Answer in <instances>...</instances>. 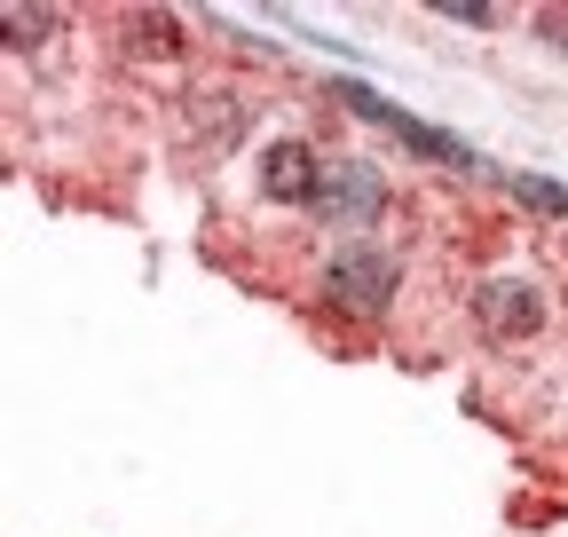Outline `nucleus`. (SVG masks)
<instances>
[{"mask_svg":"<svg viewBox=\"0 0 568 537\" xmlns=\"http://www.w3.org/2000/svg\"><path fill=\"white\" fill-rule=\"evenodd\" d=\"M395 285H403V268H395V253H379V245H347V253L324 268V301L347 308V316H387V308H395Z\"/></svg>","mask_w":568,"mask_h":537,"instance_id":"1","label":"nucleus"},{"mask_svg":"<svg viewBox=\"0 0 568 537\" xmlns=\"http://www.w3.org/2000/svg\"><path fill=\"white\" fill-rule=\"evenodd\" d=\"M316 214H324V222H339V230H372V222L387 214V174H379V166H364V159L324 166Z\"/></svg>","mask_w":568,"mask_h":537,"instance_id":"2","label":"nucleus"},{"mask_svg":"<svg viewBox=\"0 0 568 537\" xmlns=\"http://www.w3.org/2000/svg\"><path fill=\"white\" fill-rule=\"evenodd\" d=\"M474 324H481V341H529L545 324V293L529 277H481L474 285Z\"/></svg>","mask_w":568,"mask_h":537,"instance_id":"3","label":"nucleus"},{"mask_svg":"<svg viewBox=\"0 0 568 537\" xmlns=\"http://www.w3.org/2000/svg\"><path fill=\"white\" fill-rule=\"evenodd\" d=\"M316 190H324V159L308 143H268L261 151V197H276V206H316Z\"/></svg>","mask_w":568,"mask_h":537,"instance_id":"4","label":"nucleus"},{"mask_svg":"<svg viewBox=\"0 0 568 537\" xmlns=\"http://www.w3.org/2000/svg\"><path fill=\"white\" fill-rule=\"evenodd\" d=\"M387 134H403V143L418 151V159H443V166H481L466 143H458V134H443V126H426V119H410L403 103H387V119H379Z\"/></svg>","mask_w":568,"mask_h":537,"instance_id":"5","label":"nucleus"},{"mask_svg":"<svg viewBox=\"0 0 568 537\" xmlns=\"http://www.w3.org/2000/svg\"><path fill=\"white\" fill-rule=\"evenodd\" d=\"M506 190L521 197L529 214H552V222L568 214V190H560V182H545V174H521V166H514V174H506Z\"/></svg>","mask_w":568,"mask_h":537,"instance_id":"6","label":"nucleus"},{"mask_svg":"<svg viewBox=\"0 0 568 537\" xmlns=\"http://www.w3.org/2000/svg\"><path fill=\"white\" fill-rule=\"evenodd\" d=\"M126 32H134V40H151V55H174V48H182V32H174V17H159V9H142V17H134Z\"/></svg>","mask_w":568,"mask_h":537,"instance_id":"7","label":"nucleus"},{"mask_svg":"<svg viewBox=\"0 0 568 537\" xmlns=\"http://www.w3.org/2000/svg\"><path fill=\"white\" fill-rule=\"evenodd\" d=\"M0 32H9L17 48H32V40H48V32H55V17H48V9H9V17H0Z\"/></svg>","mask_w":568,"mask_h":537,"instance_id":"8","label":"nucleus"},{"mask_svg":"<svg viewBox=\"0 0 568 537\" xmlns=\"http://www.w3.org/2000/svg\"><path fill=\"white\" fill-rule=\"evenodd\" d=\"M443 17H458V24H497V9H481V0H443Z\"/></svg>","mask_w":568,"mask_h":537,"instance_id":"9","label":"nucleus"},{"mask_svg":"<svg viewBox=\"0 0 568 537\" xmlns=\"http://www.w3.org/2000/svg\"><path fill=\"white\" fill-rule=\"evenodd\" d=\"M537 32H545V40H560V48H568V9H545V17H537Z\"/></svg>","mask_w":568,"mask_h":537,"instance_id":"10","label":"nucleus"}]
</instances>
